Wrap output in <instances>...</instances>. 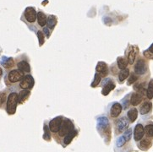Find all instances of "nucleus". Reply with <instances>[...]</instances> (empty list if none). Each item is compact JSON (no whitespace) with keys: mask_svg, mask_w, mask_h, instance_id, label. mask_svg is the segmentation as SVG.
Listing matches in <instances>:
<instances>
[{"mask_svg":"<svg viewBox=\"0 0 153 152\" xmlns=\"http://www.w3.org/2000/svg\"><path fill=\"white\" fill-rule=\"evenodd\" d=\"M17 105H18V94L16 92H11L8 96L6 102V111L8 114L12 115L15 113Z\"/></svg>","mask_w":153,"mask_h":152,"instance_id":"f257e3e1","label":"nucleus"},{"mask_svg":"<svg viewBox=\"0 0 153 152\" xmlns=\"http://www.w3.org/2000/svg\"><path fill=\"white\" fill-rule=\"evenodd\" d=\"M73 129H74V128L72 122L68 118H64V120L62 122V124H61V127L58 131V134H59V136L65 137L69 132H71Z\"/></svg>","mask_w":153,"mask_h":152,"instance_id":"f03ea898","label":"nucleus"},{"mask_svg":"<svg viewBox=\"0 0 153 152\" xmlns=\"http://www.w3.org/2000/svg\"><path fill=\"white\" fill-rule=\"evenodd\" d=\"M25 76L24 73L20 71L19 69H12L11 71H9L7 75V80L10 83H16L19 82L23 79Z\"/></svg>","mask_w":153,"mask_h":152,"instance_id":"7ed1b4c3","label":"nucleus"},{"mask_svg":"<svg viewBox=\"0 0 153 152\" xmlns=\"http://www.w3.org/2000/svg\"><path fill=\"white\" fill-rule=\"evenodd\" d=\"M34 79L31 74H26L20 81V87L23 90H31L34 86Z\"/></svg>","mask_w":153,"mask_h":152,"instance_id":"20e7f679","label":"nucleus"},{"mask_svg":"<svg viewBox=\"0 0 153 152\" xmlns=\"http://www.w3.org/2000/svg\"><path fill=\"white\" fill-rule=\"evenodd\" d=\"M148 70L147 64L144 59L140 58L137 61L136 64L135 65V74L136 75H143Z\"/></svg>","mask_w":153,"mask_h":152,"instance_id":"39448f33","label":"nucleus"},{"mask_svg":"<svg viewBox=\"0 0 153 152\" xmlns=\"http://www.w3.org/2000/svg\"><path fill=\"white\" fill-rule=\"evenodd\" d=\"M63 120H64L63 117L59 116V117H57L55 118H53V120L50 121L48 125L50 131H52L53 133H58L59 131V128L61 127Z\"/></svg>","mask_w":153,"mask_h":152,"instance_id":"423d86ee","label":"nucleus"},{"mask_svg":"<svg viewBox=\"0 0 153 152\" xmlns=\"http://www.w3.org/2000/svg\"><path fill=\"white\" fill-rule=\"evenodd\" d=\"M129 119L126 117H122L119 120L116 122V129L117 133H122L124 130H126L129 126Z\"/></svg>","mask_w":153,"mask_h":152,"instance_id":"0eeeda50","label":"nucleus"},{"mask_svg":"<svg viewBox=\"0 0 153 152\" xmlns=\"http://www.w3.org/2000/svg\"><path fill=\"white\" fill-rule=\"evenodd\" d=\"M25 18L29 23H34L36 20V12L32 7H28L25 10Z\"/></svg>","mask_w":153,"mask_h":152,"instance_id":"6e6552de","label":"nucleus"},{"mask_svg":"<svg viewBox=\"0 0 153 152\" xmlns=\"http://www.w3.org/2000/svg\"><path fill=\"white\" fill-rule=\"evenodd\" d=\"M145 135V129L142 124L139 123L137 124L135 128V132H134V137H135V141H140L143 139V137Z\"/></svg>","mask_w":153,"mask_h":152,"instance_id":"1a4fd4ad","label":"nucleus"},{"mask_svg":"<svg viewBox=\"0 0 153 152\" xmlns=\"http://www.w3.org/2000/svg\"><path fill=\"white\" fill-rule=\"evenodd\" d=\"M97 73L100 74L102 77H106L108 74V68L107 65L104 62H99L96 68Z\"/></svg>","mask_w":153,"mask_h":152,"instance_id":"9d476101","label":"nucleus"},{"mask_svg":"<svg viewBox=\"0 0 153 152\" xmlns=\"http://www.w3.org/2000/svg\"><path fill=\"white\" fill-rule=\"evenodd\" d=\"M109 127V122L106 117H100L97 118V128L98 130H107Z\"/></svg>","mask_w":153,"mask_h":152,"instance_id":"9b49d317","label":"nucleus"},{"mask_svg":"<svg viewBox=\"0 0 153 152\" xmlns=\"http://www.w3.org/2000/svg\"><path fill=\"white\" fill-rule=\"evenodd\" d=\"M122 109L123 108H122V106H121L120 103H118V102L113 103L112 107H111V110H110V116L113 118H118L122 112Z\"/></svg>","mask_w":153,"mask_h":152,"instance_id":"f8f14e48","label":"nucleus"},{"mask_svg":"<svg viewBox=\"0 0 153 152\" xmlns=\"http://www.w3.org/2000/svg\"><path fill=\"white\" fill-rule=\"evenodd\" d=\"M17 67L20 71H21L24 74H28L31 71V66L29 63L25 60H20L17 63Z\"/></svg>","mask_w":153,"mask_h":152,"instance_id":"ddd939ff","label":"nucleus"},{"mask_svg":"<svg viewBox=\"0 0 153 152\" xmlns=\"http://www.w3.org/2000/svg\"><path fill=\"white\" fill-rule=\"evenodd\" d=\"M143 101V95L139 93V92H135L131 95L130 98V104L134 106H138L140 103H141V102Z\"/></svg>","mask_w":153,"mask_h":152,"instance_id":"4468645a","label":"nucleus"},{"mask_svg":"<svg viewBox=\"0 0 153 152\" xmlns=\"http://www.w3.org/2000/svg\"><path fill=\"white\" fill-rule=\"evenodd\" d=\"M138 53H139V49L137 47H135V46L131 47L130 50H129V54H128V57H127V60H128V63L129 64H134Z\"/></svg>","mask_w":153,"mask_h":152,"instance_id":"2eb2a0df","label":"nucleus"},{"mask_svg":"<svg viewBox=\"0 0 153 152\" xmlns=\"http://www.w3.org/2000/svg\"><path fill=\"white\" fill-rule=\"evenodd\" d=\"M30 95H31V91L29 90H20L19 95H18V103L23 104L29 98Z\"/></svg>","mask_w":153,"mask_h":152,"instance_id":"dca6fc26","label":"nucleus"},{"mask_svg":"<svg viewBox=\"0 0 153 152\" xmlns=\"http://www.w3.org/2000/svg\"><path fill=\"white\" fill-rule=\"evenodd\" d=\"M1 64L3 65L4 68L9 69L11 68L14 67L15 65V61L12 57H4L2 58V61H1Z\"/></svg>","mask_w":153,"mask_h":152,"instance_id":"f3484780","label":"nucleus"},{"mask_svg":"<svg viewBox=\"0 0 153 152\" xmlns=\"http://www.w3.org/2000/svg\"><path fill=\"white\" fill-rule=\"evenodd\" d=\"M114 88H115V85H114L113 81H111V80H110L103 86L102 90V94L104 95V96H107Z\"/></svg>","mask_w":153,"mask_h":152,"instance_id":"a211bd4d","label":"nucleus"},{"mask_svg":"<svg viewBox=\"0 0 153 152\" xmlns=\"http://www.w3.org/2000/svg\"><path fill=\"white\" fill-rule=\"evenodd\" d=\"M152 108V104L150 102H145L140 108V112L141 115H145L151 112Z\"/></svg>","mask_w":153,"mask_h":152,"instance_id":"6ab92c4d","label":"nucleus"},{"mask_svg":"<svg viewBox=\"0 0 153 152\" xmlns=\"http://www.w3.org/2000/svg\"><path fill=\"white\" fill-rule=\"evenodd\" d=\"M36 18H37V22H38V25H40L41 27H44L46 25H47V16L44 13L42 12H38L37 15H36Z\"/></svg>","mask_w":153,"mask_h":152,"instance_id":"aec40b11","label":"nucleus"},{"mask_svg":"<svg viewBox=\"0 0 153 152\" xmlns=\"http://www.w3.org/2000/svg\"><path fill=\"white\" fill-rule=\"evenodd\" d=\"M152 140L149 139L148 138H145V139H143L140 142L139 147H140L141 150H143V151H146V150H148V149L152 146Z\"/></svg>","mask_w":153,"mask_h":152,"instance_id":"412c9836","label":"nucleus"},{"mask_svg":"<svg viewBox=\"0 0 153 152\" xmlns=\"http://www.w3.org/2000/svg\"><path fill=\"white\" fill-rule=\"evenodd\" d=\"M127 116H128V119H129V122L134 123L135 121L136 120L137 117H138V110L135 107L129 109L128 111V113H127Z\"/></svg>","mask_w":153,"mask_h":152,"instance_id":"4be33fe9","label":"nucleus"},{"mask_svg":"<svg viewBox=\"0 0 153 152\" xmlns=\"http://www.w3.org/2000/svg\"><path fill=\"white\" fill-rule=\"evenodd\" d=\"M77 134V130L75 129H73L71 132H69L66 136L65 137V139H64V142H65V144H70V142L73 140V139L74 137L76 136Z\"/></svg>","mask_w":153,"mask_h":152,"instance_id":"5701e85b","label":"nucleus"},{"mask_svg":"<svg viewBox=\"0 0 153 152\" xmlns=\"http://www.w3.org/2000/svg\"><path fill=\"white\" fill-rule=\"evenodd\" d=\"M128 60L126 59V58H124V57H118V59H117V64H118V67H119V69H126V67H127V65H128Z\"/></svg>","mask_w":153,"mask_h":152,"instance_id":"b1692460","label":"nucleus"},{"mask_svg":"<svg viewBox=\"0 0 153 152\" xmlns=\"http://www.w3.org/2000/svg\"><path fill=\"white\" fill-rule=\"evenodd\" d=\"M47 25L48 29H53L55 27V25H57V18L55 16L50 15L47 20Z\"/></svg>","mask_w":153,"mask_h":152,"instance_id":"393cba45","label":"nucleus"},{"mask_svg":"<svg viewBox=\"0 0 153 152\" xmlns=\"http://www.w3.org/2000/svg\"><path fill=\"white\" fill-rule=\"evenodd\" d=\"M128 76H129V69H122L119 74V80L120 82H123L125 79L128 78Z\"/></svg>","mask_w":153,"mask_h":152,"instance_id":"a878e982","label":"nucleus"},{"mask_svg":"<svg viewBox=\"0 0 153 152\" xmlns=\"http://www.w3.org/2000/svg\"><path fill=\"white\" fill-rule=\"evenodd\" d=\"M145 134L148 137H153V123H150L147 125H145L144 128Z\"/></svg>","mask_w":153,"mask_h":152,"instance_id":"bb28decb","label":"nucleus"},{"mask_svg":"<svg viewBox=\"0 0 153 152\" xmlns=\"http://www.w3.org/2000/svg\"><path fill=\"white\" fill-rule=\"evenodd\" d=\"M146 96L148 99H152L153 97V80H150L148 88L146 90Z\"/></svg>","mask_w":153,"mask_h":152,"instance_id":"cd10ccee","label":"nucleus"},{"mask_svg":"<svg viewBox=\"0 0 153 152\" xmlns=\"http://www.w3.org/2000/svg\"><path fill=\"white\" fill-rule=\"evenodd\" d=\"M7 98H8V96H7L6 91L0 92V108L3 107L4 105L7 102Z\"/></svg>","mask_w":153,"mask_h":152,"instance_id":"c85d7f7f","label":"nucleus"},{"mask_svg":"<svg viewBox=\"0 0 153 152\" xmlns=\"http://www.w3.org/2000/svg\"><path fill=\"white\" fill-rule=\"evenodd\" d=\"M101 80H102V75L98 73H96L95 74V78H94V80L91 84V86L92 87H96L99 85V83L101 82Z\"/></svg>","mask_w":153,"mask_h":152,"instance_id":"c756f323","label":"nucleus"},{"mask_svg":"<svg viewBox=\"0 0 153 152\" xmlns=\"http://www.w3.org/2000/svg\"><path fill=\"white\" fill-rule=\"evenodd\" d=\"M44 134H43V139L46 140H50L51 139V135H50V129H49L48 126H44Z\"/></svg>","mask_w":153,"mask_h":152,"instance_id":"7c9ffc66","label":"nucleus"},{"mask_svg":"<svg viewBox=\"0 0 153 152\" xmlns=\"http://www.w3.org/2000/svg\"><path fill=\"white\" fill-rule=\"evenodd\" d=\"M137 80H138V77H137L136 74H131V75L129 76V80H128V85H130L135 83Z\"/></svg>","mask_w":153,"mask_h":152,"instance_id":"2f4dec72","label":"nucleus"},{"mask_svg":"<svg viewBox=\"0 0 153 152\" xmlns=\"http://www.w3.org/2000/svg\"><path fill=\"white\" fill-rule=\"evenodd\" d=\"M131 134H132V129H131V128H129V129L125 130V132H124V134L123 136L124 137L126 142H127V141H129V139H130V138H131Z\"/></svg>","mask_w":153,"mask_h":152,"instance_id":"473e14b6","label":"nucleus"},{"mask_svg":"<svg viewBox=\"0 0 153 152\" xmlns=\"http://www.w3.org/2000/svg\"><path fill=\"white\" fill-rule=\"evenodd\" d=\"M125 142H126V140H125L124 137H119V138L118 139V140H117V146H118V147H122L124 144H125Z\"/></svg>","mask_w":153,"mask_h":152,"instance_id":"72a5a7b5","label":"nucleus"},{"mask_svg":"<svg viewBox=\"0 0 153 152\" xmlns=\"http://www.w3.org/2000/svg\"><path fill=\"white\" fill-rule=\"evenodd\" d=\"M43 33L39 31L37 32V36H38V39H39V42H40V46H41L43 43H44V36H43Z\"/></svg>","mask_w":153,"mask_h":152,"instance_id":"f704fd0d","label":"nucleus"},{"mask_svg":"<svg viewBox=\"0 0 153 152\" xmlns=\"http://www.w3.org/2000/svg\"><path fill=\"white\" fill-rule=\"evenodd\" d=\"M144 56L147 58H150V59H153V54H152L148 50L147 51H145L144 52Z\"/></svg>","mask_w":153,"mask_h":152,"instance_id":"c9c22d12","label":"nucleus"},{"mask_svg":"<svg viewBox=\"0 0 153 152\" xmlns=\"http://www.w3.org/2000/svg\"><path fill=\"white\" fill-rule=\"evenodd\" d=\"M43 32L46 34V36H47V37H49V36H50V34H49V31H48V28H44L43 29Z\"/></svg>","mask_w":153,"mask_h":152,"instance_id":"e433bc0d","label":"nucleus"},{"mask_svg":"<svg viewBox=\"0 0 153 152\" xmlns=\"http://www.w3.org/2000/svg\"><path fill=\"white\" fill-rule=\"evenodd\" d=\"M148 51H149V52L152 53V54H153V44L152 45V46H151V47H150V48L148 49Z\"/></svg>","mask_w":153,"mask_h":152,"instance_id":"4c0bfd02","label":"nucleus"},{"mask_svg":"<svg viewBox=\"0 0 153 152\" xmlns=\"http://www.w3.org/2000/svg\"><path fill=\"white\" fill-rule=\"evenodd\" d=\"M2 75H3V70H2V69L0 68V80H1V77H2Z\"/></svg>","mask_w":153,"mask_h":152,"instance_id":"58836bf2","label":"nucleus"}]
</instances>
